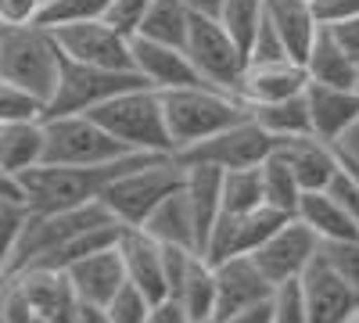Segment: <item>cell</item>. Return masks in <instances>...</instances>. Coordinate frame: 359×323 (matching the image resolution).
Segmentation results:
<instances>
[{
    "mask_svg": "<svg viewBox=\"0 0 359 323\" xmlns=\"http://www.w3.org/2000/svg\"><path fill=\"white\" fill-rule=\"evenodd\" d=\"M184 50H187V57L194 62V69H198V76L205 83H212V86H219V90H230V94L241 97V79H245V69H248V50L226 33V25L219 18L194 15Z\"/></svg>",
    "mask_w": 359,
    "mask_h": 323,
    "instance_id": "cell-8",
    "label": "cell"
},
{
    "mask_svg": "<svg viewBox=\"0 0 359 323\" xmlns=\"http://www.w3.org/2000/svg\"><path fill=\"white\" fill-rule=\"evenodd\" d=\"M144 79L133 69H101V65H83L65 57L62 62V76H57V86L50 101L40 108L43 119H54V115H83L94 111L104 101H111L115 94L130 90V86H140Z\"/></svg>",
    "mask_w": 359,
    "mask_h": 323,
    "instance_id": "cell-6",
    "label": "cell"
},
{
    "mask_svg": "<svg viewBox=\"0 0 359 323\" xmlns=\"http://www.w3.org/2000/svg\"><path fill=\"white\" fill-rule=\"evenodd\" d=\"M118 255H123V266H126V280L144 291L151 302L169 298V284H165V252L162 241L151 238L144 226H123L115 241Z\"/></svg>",
    "mask_w": 359,
    "mask_h": 323,
    "instance_id": "cell-13",
    "label": "cell"
},
{
    "mask_svg": "<svg viewBox=\"0 0 359 323\" xmlns=\"http://www.w3.org/2000/svg\"><path fill=\"white\" fill-rule=\"evenodd\" d=\"M306 104H309V123L313 133L327 144H334L352 130L359 119V86H327V83H309L306 86Z\"/></svg>",
    "mask_w": 359,
    "mask_h": 323,
    "instance_id": "cell-18",
    "label": "cell"
},
{
    "mask_svg": "<svg viewBox=\"0 0 359 323\" xmlns=\"http://www.w3.org/2000/svg\"><path fill=\"white\" fill-rule=\"evenodd\" d=\"M62 54L83 65H101V69H133V36L123 33L108 18L94 22H76L54 29Z\"/></svg>",
    "mask_w": 359,
    "mask_h": 323,
    "instance_id": "cell-10",
    "label": "cell"
},
{
    "mask_svg": "<svg viewBox=\"0 0 359 323\" xmlns=\"http://www.w3.org/2000/svg\"><path fill=\"white\" fill-rule=\"evenodd\" d=\"M184 312L191 316V323H216V305H219V287H216V266L208 262L201 252L194 255L191 270L180 284V291L172 295Z\"/></svg>",
    "mask_w": 359,
    "mask_h": 323,
    "instance_id": "cell-27",
    "label": "cell"
},
{
    "mask_svg": "<svg viewBox=\"0 0 359 323\" xmlns=\"http://www.w3.org/2000/svg\"><path fill=\"white\" fill-rule=\"evenodd\" d=\"M298 280H302L309 323H348V316L359 309V295L327 266L320 255Z\"/></svg>",
    "mask_w": 359,
    "mask_h": 323,
    "instance_id": "cell-16",
    "label": "cell"
},
{
    "mask_svg": "<svg viewBox=\"0 0 359 323\" xmlns=\"http://www.w3.org/2000/svg\"><path fill=\"white\" fill-rule=\"evenodd\" d=\"M180 4H187L191 15H212V18H219L223 0H180Z\"/></svg>",
    "mask_w": 359,
    "mask_h": 323,
    "instance_id": "cell-50",
    "label": "cell"
},
{
    "mask_svg": "<svg viewBox=\"0 0 359 323\" xmlns=\"http://www.w3.org/2000/svg\"><path fill=\"white\" fill-rule=\"evenodd\" d=\"M29 323H50V319H43V316H33V319H29Z\"/></svg>",
    "mask_w": 359,
    "mask_h": 323,
    "instance_id": "cell-53",
    "label": "cell"
},
{
    "mask_svg": "<svg viewBox=\"0 0 359 323\" xmlns=\"http://www.w3.org/2000/svg\"><path fill=\"white\" fill-rule=\"evenodd\" d=\"M147 323H191V316L184 312V305H180L176 298H162L151 305V316H147Z\"/></svg>",
    "mask_w": 359,
    "mask_h": 323,
    "instance_id": "cell-46",
    "label": "cell"
},
{
    "mask_svg": "<svg viewBox=\"0 0 359 323\" xmlns=\"http://www.w3.org/2000/svg\"><path fill=\"white\" fill-rule=\"evenodd\" d=\"M280 57H291V54H287L284 40L277 36V29L269 25V18H262L259 33H255L252 47H248V62H280Z\"/></svg>",
    "mask_w": 359,
    "mask_h": 323,
    "instance_id": "cell-39",
    "label": "cell"
},
{
    "mask_svg": "<svg viewBox=\"0 0 359 323\" xmlns=\"http://www.w3.org/2000/svg\"><path fill=\"white\" fill-rule=\"evenodd\" d=\"M151 298L144 295V291H137L133 284H126L118 295L108 302V316L111 323H147V316H151Z\"/></svg>",
    "mask_w": 359,
    "mask_h": 323,
    "instance_id": "cell-38",
    "label": "cell"
},
{
    "mask_svg": "<svg viewBox=\"0 0 359 323\" xmlns=\"http://www.w3.org/2000/svg\"><path fill=\"white\" fill-rule=\"evenodd\" d=\"M331 25V33H334V40L341 43V50L355 62V69H359V15H352V18H338V22H327Z\"/></svg>",
    "mask_w": 359,
    "mask_h": 323,
    "instance_id": "cell-43",
    "label": "cell"
},
{
    "mask_svg": "<svg viewBox=\"0 0 359 323\" xmlns=\"http://www.w3.org/2000/svg\"><path fill=\"white\" fill-rule=\"evenodd\" d=\"M327 191H331L341 205H345V209H348V216L355 219V226H359V184L352 180V176L341 169L338 176H334V184L331 187H327Z\"/></svg>",
    "mask_w": 359,
    "mask_h": 323,
    "instance_id": "cell-44",
    "label": "cell"
},
{
    "mask_svg": "<svg viewBox=\"0 0 359 323\" xmlns=\"http://www.w3.org/2000/svg\"><path fill=\"white\" fill-rule=\"evenodd\" d=\"M47 126V155L43 162L50 165H108L118 162L130 151L126 144H118L94 115H54V119H43Z\"/></svg>",
    "mask_w": 359,
    "mask_h": 323,
    "instance_id": "cell-7",
    "label": "cell"
},
{
    "mask_svg": "<svg viewBox=\"0 0 359 323\" xmlns=\"http://www.w3.org/2000/svg\"><path fill=\"white\" fill-rule=\"evenodd\" d=\"M0 198H15V201H22V194H18V184L11 180V176H4V172H0Z\"/></svg>",
    "mask_w": 359,
    "mask_h": 323,
    "instance_id": "cell-51",
    "label": "cell"
},
{
    "mask_svg": "<svg viewBox=\"0 0 359 323\" xmlns=\"http://www.w3.org/2000/svg\"><path fill=\"white\" fill-rule=\"evenodd\" d=\"M47 155V126L43 115H18V119L0 123V172L11 176L18 184V176L43 165Z\"/></svg>",
    "mask_w": 359,
    "mask_h": 323,
    "instance_id": "cell-20",
    "label": "cell"
},
{
    "mask_svg": "<svg viewBox=\"0 0 359 323\" xmlns=\"http://www.w3.org/2000/svg\"><path fill=\"white\" fill-rule=\"evenodd\" d=\"M43 4H47V0H43Z\"/></svg>",
    "mask_w": 359,
    "mask_h": 323,
    "instance_id": "cell-55",
    "label": "cell"
},
{
    "mask_svg": "<svg viewBox=\"0 0 359 323\" xmlns=\"http://www.w3.org/2000/svg\"><path fill=\"white\" fill-rule=\"evenodd\" d=\"M137 155H172V140L165 126V108H162V90L155 86H130V90L115 94L101 108L86 111Z\"/></svg>",
    "mask_w": 359,
    "mask_h": 323,
    "instance_id": "cell-4",
    "label": "cell"
},
{
    "mask_svg": "<svg viewBox=\"0 0 359 323\" xmlns=\"http://www.w3.org/2000/svg\"><path fill=\"white\" fill-rule=\"evenodd\" d=\"M29 209L15 198H0V280L8 277V266H11V255H15V241L22 233V223H25Z\"/></svg>",
    "mask_w": 359,
    "mask_h": 323,
    "instance_id": "cell-35",
    "label": "cell"
},
{
    "mask_svg": "<svg viewBox=\"0 0 359 323\" xmlns=\"http://www.w3.org/2000/svg\"><path fill=\"white\" fill-rule=\"evenodd\" d=\"M316 11L323 22L352 18V15H359V0H316Z\"/></svg>",
    "mask_w": 359,
    "mask_h": 323,
    "instance_id": "cell-47",
    "label": "cell"
},
{
    "mask_svg": "<svg viewBox=\"0 0 359 323\" xmlns=\"http://www.w3.org/2000/svg\"><path fill=\"white\" fill-rule=\"evenodd\" d=\"M18 115H40V104L0 79V123H4V119H18Z\"/></svg>",
    "mask_w": 359,
    "mask_h": 323,
    "instance_id": "cell-41",
    "label": "cell"
},
{
    "mask_svg": "<svg viewBox=\"0 0 359 323\" xmlns=\"http://www.w3.org/2000/svg\"><path fill=\"white\" fill-rule=\"evenodd\" d=\"M309 83H327V86H359V69L355 62L341 50V43L334 40L331 25H320V33L309 47V54L302 57Z\"/></svg>",
    "mask_w": 359,
    "mask_h": 323,
    "instance_id": "cell-26",
    "label": "cell"
},
{
    "mask_svg": "<svg viewBox=\"0 0 359 323\" xmlns=\"http://www.w3.org/2000/svg\"><path fill=\"white\" fill-rule=\"evenodd\" d=\"M133 72L147 86H155V90H180V86L205 83L184 47L155 43V40H144V36H133Z\"/></svg>",
    "mask_w": 359,
    "mask_h": 323,
    "instance_id": "cell-14",
    "label": "cell"
},
{
    "mask_svg": "<svg viewBox=\"0 0 359 323\" xmlns=\"http://www.w3.org/2000/svg\"><path fill=\"white\" fill-rule=\"evenodd\" d=\"M284 219V212L269 209V205H262V209H252V212H237V216H219L216 230L208 233V245H205V259L208 262H223V259H237V255H255L266 238L273 233Z\"/></svg>",
    "mask_w": 359,
    "mask_h": 323,
    "instance_id": "cell-12",
    "label": "cell"
},
{
    "mask_svg": "<svg viewBox=\"0 0 359 323\" xmlns=\"http://www.w3.org/2000/svg\"><path fill=\"white\" fill-rule=\"evenodd\" d=\"M262 18H266V0H223V8H219V22L245 50L252 47Z\"/></svg>",
    "mask_w": 359,
    "mask_h": 323,
    "instance_id": "cell-33",
    "label": "cell"
},
{
    "mask_svg": "<svg viewBox=\"0 0 359 323\" xmlns=\"http://www.w3.org/2000/svg\"><path fill=\"white\" fill-rule=\"evenodd\" d=\"M219 323H273V295H266V298H259V302H252L245 309H237L233 316H226Z\"/></svg>",
    "mask_w": 359,
    "mask_h": 323,
    "instance_id": "cell-45",
    "label": "cell"
},
{
    "mask_svg": "<svg viewBox=\"0 0 359 323\" xmlns=\"http://www.w3.org/2000/svg\"><path fill=\"white\" fill-rule=\"evenodd\" d=\"M313 4H316V0H313Z\"/></svg>",
    "mask_w": 359,
    "mask_h": 323,
    "instance_id": "cell-56",
    "label": "cell"
},
{
    "mask_svg": "<svg viewBox=\"0 0 359 323\" xmlns=\"http://www.w3.org/2000/svg\"><path fill=\"white\" fill-rule=\"evenodd\" d=\"M320 255V238L316 233L298 219H284L273 233L266 238V245L252 255L255 259V266L266 273L269 284H287V280H298Z\"/></svg>",
    "mask_w": 359,
    "mask_h": 323,
    "instance_id": "cell-11",
    "label": "cell"
},
{
    "mask_svg": "<svg viewBox=\"0 0 359 323\" xmlns=\"http://www.w3.org/2000/svg\"><path fill=\"white\" fill-rule=\"evenodd\" d=\"M252 115H255V123H259L269 137H273V140H287V137H306V133H313L306 94H294V97H284V101H269V104H255Z\"/></svg>",
    "mask_w": 359,
    "mask_h": 323,
    "instance_id": "cell-30",
    "label": "cell"
},
{
    "mask_svg": "<svg viewBox=\"0 0 359 323\" xmlns=\"http://www.w3.org/2000/svg\"><path fill=\"white\" fill-rule=\"evenodd\" d=\"M147 155H126L108 165H36L18 176V194L29 212H62L76 209V205L97 201L101 191L115 180L118 172L133 169Z\"/></svg>",
    "mask_w": 359,
    "mask_h": 323,
    "instance_id": "cell-2",
    "label": "cell"
},
{
    "mask_svg": "<svg viewBox=\"0 0 359 323\" xmlns=\"http://www.w3.org/2000/svg\"><path fill=\"white\" fill-rule=\"evenodd\" d=\"M266 18L277 29V36L284 40V47L294 62H302L309 54L320 25H323L313 0H266Z\"/></svg>",
    "mask_w": 359,
    "mask_h": 323,
    "instance_id": "cell-24",
    "label": "cell"
},
{
    "mask_svg": "<svg viewBox=\"0 0 359 323\" xmlns=\"http://www.w3.org/2000/svg\"><path fill=\"white\" fill-rule=\"evenodd\" d=\"M277 151L284 155V162L294 169L302 191H327L334 184V176L341 172V155L334 144L320 140L316 133L306 137H287L277 140Z\"/></svg>",
    "mask_w": 359,
    "mask_h": 323,
    "instance_id": "cell-19",
    "label": "cell"
},
{
    "mask_svg": "<svg viewBox=\"0 0 359 323\" xmlns=\"http://www.w3.org/2000/svg\"><path fill=\"white\" fill-rule=\"evenodd\" d=\"M306 86H309L306 65L294 62V57H280V62H248L245 79H241V101L248 108H255V104L306 94Z\"/></svg>",
    "mask_w": 359,
    "mask_h": 323,
    "instance_id": "cell-21",
    "label": "cell"
},
{
    "mask_svg": "<svg viewBox=\"0 0 359 323\" xmlns=\"http://www.w3.org/2000/svg\"><path fill=\"white\" fill-rule=\"evenodd\" d=\"M341 169H345V172L352 176V180L359 184V162H352V158H341Z\"/></svg>",
    "mask_w": 359,
    "mask_h": 323,
    "instance_id": "cell-52",
    "label": "cell"
},
{
    "mask_svg": "<svg viewBox=\"0 0 359 323\" xmlns=\"http://www.w3.org/2000/svg\"><path fill=\"white\" fill-rule=\"evenodd\" d=\"M184 187V165L176 155H147L133 169L118 172L115 180L101 191L104 209L123 226H144L158 205Z\"/></svg>",
    "mask_w": 359,
    "mask_h": 323,
    "instance_id": "cell-5",
    "label": "cell"
},
{
    "mask_svg": "<svg viewBox=\"0 0 359 323\" xmlns=\"http://www.w3.org/2000/svg\"><path fill=\"white\" fill-rule=\"evenodd\" d=\"M298 219H302L316 238L320 245L327 241H348V238H359V226L355 219L348 216V209L331 194V191H306L302 201H298Z\"/></svg>",
    "mask_w": 359,
    "mask_h": 323,
    "instance_id": "cell-25",
    "label": "cell"
},
{
    "mask_svg": "<svg viewBox=\"0 0 359 323\" xmlns=\"http://www.w3.org/2000/svg\"><path fill=\"white\" fill-rule=\"evenodd\" d=\"M266 194H262V169H233L223 172V216H237V212H252L262 209Z\"/></svg>",
    "mask_w": 359,
    "mask_h": 323,
    "instance_id": "cell-32",
    "label": "cell"
},
{
    "mask_svg": "<svg viewBox=\"0 0 359 323\" xmlns=\"http://www.w3.org/2000/svg\"><path fill=\"white\" fill-rule=\"evenodd\" d=\"M43 0H0V25H29L40 22Z\"/></svg>",
    "mask_w": 359,
    "mask_h": 323,
    "instance_id": "cell-42",
    "label": "cell"
},
{
    "mask_svg": "<svg viewBox=\"0 0 359 323\" xmlns=\"http://www.w3.org/2000/svg\"><path fill=\"white\" fill-rule=\"evenodd\" d=\"M273 323H309L302 280H287L273 287Z\"/></svg>",
    "mask_w": 359,
    "mask_h": 323,
    "instance_id": "cell-37",
    "label": "cell"
},
{
    "mask_svg": "<svg viewBox=\"0 0 359 323\" xmlns=\"http://www.w3.org/2000/svg\"><path fill=\"white\" fill-rule=\"evenodd\" d=\"M320 259L331 266L355 295H359V238H348V241H327L320 245Z\"/></svg>",
    "mask_w": 359,
    "mask_h": 323,
    "instance_id": "cell-36",
    "label": "cell"
},
{
    "mask_svg": "<svg viewBox=\"0 0 359 323\" xmlns=\"http://www.w3.org/2000/svg\"><path fill=\"white\" fill-rule=\"evenodd\" d=\"M259 169H262V194H266V205H269V209H277V212H284V216H294V212H298V201H302L306 191H302V184H298L294 169L284 162V155L273 148Z\"/></svg>",
    "mask_w": 359,
    "mask_h": 323,
    "instance_id": "cell-31",
    "label": "cell"
},
{
    "mask_svg": "<svg viewBox=\"0 0 359 323\" xmlns=\"http://www.w3.org/2000/svg\"><path fill=\"white\" fill-rule=\"evenodd\" d=\"M191 8L180 4V0H155L147 15L140 18L137 33L144 40H155V43H169V47H184L187 33H191Z\"/></svg>",
    "mask_w": 359,
    "mask_h": 323,
    "instance_id": "cell-29",
    "label": "cell"
},
{
    "mask_svg": "<svg viewBox=\"0 0 359 323\" xmlns=\"http://www.w3.org/2000/svg\"><path fill=\"white\" fill-rule=\"evenodd\" d=\"M216 266V287H219V305H216V319L233 316L237 309H245L266 295H273V284L266 280V273L255 266L252 255H237V259H223L212 262Z\"/></svg>",
    "mask_w": 359,
    "mask_h": 323,
    "instance_id": "cell-22",
    "label": "cell"
},
{
    "mask_svg": "<svg viewBox=\"0 0 359 323\" xmlns=\"http://www.w3.org/2000/svg\"><path fill=\"white\" fill-rule=\"evenodd\" d=\"M62 43L54 29L29 22V25H0V79L40 108L50 101L57 76H62Z\"/></svg>",
    "mask_w": 359,
    "mask_h": 323,
    "instance_id": "cell-1",
    "label": "cell"
},
{
    "mask_svg": "<svg viewBox=\"0 0 359 323\" xmlns=\"http://www.w3.org/2000/svg\"><path fill=\"white\" fill-rule=\"evenodd\" d=\"M184 198L191 205L194 230H198V252H205L208 233L216 230L223 216V169L212 165H184Z\"/></svg>",
    "mask_w": 359,
    "mask_h": 323,
    "instance_id": "cell-23",
    "label": "cell"
},
{
    "mask_svg": "<svg viewBox=\"0 0 359 323\" xmlns=\"http://www.w3.org/2000/svg\"><path fill=\"white\" fill-rule=\"evenodd\" d=\"M72 323H111V316H108V305H90V302H79V305H76Z\"/></svg>",
    "mask_w": 359,
    "mask_h": 323,
    "instance_id": "cell-48",
    "label": "cell"
},
{
    "mask_svg": "<svg viewBox=\"0 0 359 323\" xmlns=\"http://www.w3.org/2000/svg\"><path fill=\"white\" fill-rule=\"evenodd\" d=\"M18 287L25 302L33 305L36 316L50 319V323H72L76 316V287L69 280L65 270H50V266H29V270H18V273H8Z\"/></svg>",
    "mask_w": 359,
    "mask_h": 323,
    "instance_id": "cell-15",
    "label": "cell"
},
{
    "mask_svg": "<svg viewBox=\"0 0 359 323\" xmlns=\"http://www.w3.org/2000/svg\"><path fill=\"white\" fill-rule=\"evenodd\" d=\"M108 8H111V0H47L40 11V25L62 29V25H76V22L108 18Z\"/></svg>",
    "mask_w": 359,
    "mask_h": 323,
    "instance_id": "cell-34",
    "label": "cell"
},
{
    "mask_svg": "<svg viewBox=\"0 0 359 323\" xmlns=\"http://www.w3.org/2000/svg\"><path fill=\"white\" fill-rule=\"evenodd\" d=\"M151 4H155V0H111L108 22L133 36V33H137V25H140V18L147 15V8H151Z\"/></svg>",
    "mask_w": 359,
    "mask_h": 323,
    "instance_id": "cell-40",
    "label": "cell"
},
{
    "mask_svg": "<svg viewBox=\"0 0 359 323\" xmlns=\"http://www.w3.org/2000/svg\"><path fill=\"white\" fill-rule=\"evenodd\" d=\"M348 323H359V309H355V312H352V316H348Z\"/></svg>",
    "mask_w": 359,
    "mask_h": 323,
    "instance_id": "cell-54",
    "label": "cell"
},
{
    "mask_svg": "<svg viewBox=\"0 0 359 323\" xmlns=\"http://www.w3.org/2000/svg\"><path fill=\"white\" fill-rule=\"evenodd\" d=\"M162 108H165V126L172 140V155L191 148L198 140L216 137L219 130L241 123L252 111L237 94L219 90V86H180V90H162Z\"/></svg>",
    "mask_w": 359,
    "mask_h": 323,
    "instance_id": "cell-3",
    "label": "cell"
},
{
    "mask_svg": "<svg viewBox=\"0 0 359 323\" xmlns=\"http://www.w3.org/2000/svg\"><path fill=\"white\" fill-rule=\"evenodd\" d=\"M338 155H341V158L359 162V119H355V123H352V130L338 140Z\"/></svg>",
    "mask_w": 359,
    "mask_h": 323,
    "instance_id": "cell-49",
    "label": "cell"
},
{
    "mask_svg": "<svg viewBox=\"0 0 359 323\" xmlns=\"http://www.w3.org/2000/svg\"><path fill=\"white\" fill-rule=\"evenodd\" d=\"M144 230L158 238L162 245H180V248H194L198 252V230H194V216H191V205L184 198V187L172 191L158 209L147 216Z\"/></svg>",
    "mask_w": 359,
    "mask_h": 323,
    "instance_id": "cell-28",
    "label": "cell"
},
{
    "mask_svg": "<svg viewBox=\"0 0 359 323\" xmlns=\"http://www.w3.org/2000/svg\"><path fill=\"white\" fill-rule=\"evenodd\" d=\"M277 148V140L269 137L255 115L248 111L241 123H233L226 130H219L216 137L208 140H198L191 148L176 151V162L180 165H212V169H223V172H233V169H252V165H262L266 155Z\"/></svg>",
    "mask_w": 359,
    "mask_h": 323,
    "instance_id": "cell-9",
    "label": "cell"
},
{
    "mask_svg": "<svg viewBox=\"0 0 359 323\" xmlns=\"http://www.w3.org/2000/svg\"><path fill=\"white\" fill-rule=\"evenodd\" d=\"M65 273H69V280L76 287V298L90 302V305H108L118 291L130 284L126 280V266H123V255H118L115 245L76 259Z\"/></svg>",
    "mask_w": 359,
    "mask_h": 323,
    "instance_id": "cell-17",
    "label": "cell"
}]
</instances>
